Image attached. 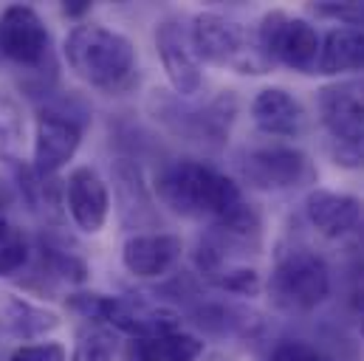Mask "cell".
Segmentation results:
<instances>
[{"label": "cell", "mask_w": 364, "mask_h": 361, "mask_svg": "<svg viewBox=\"0 0 364 361\" xmlns=\"http://www.w3.org/2000/svg\"><path fill=\"white\" fill-rule=\"evenodd\" d=\"M159 200L192 220H212L229 237H257L260 217L246 200L237 180L200 161H176L156 178Z\"/></svg>", "instance_id": "1"}, {"label": "cell", "mask_w": 364, "mask_h": 361, "mask_svg": "<svg viewBox=\"0 0 364 361\" xmlns=\"http://www.w3.org/2000/svg\"><path fill=\"white\" fill-rule=\"evenodd\" d=\"M63 57L74 77L105 93L127 88L139 63L136 45L102 23H77L63 43Z\"/></svg>", "instance_id": "2"}, {"label": "cell", "mask_w": 364, "mask_h": 361, "mask_svg": "<svg viewBox=\"0 0 364 361\" xmlns=\"http://www.w3.org/2000/svg\"><path fill=\"white\" fill-rule=\"evenodd\" d=\"M189 37L200 63L229 68L246 77L249 74L260 77L274 68V63L263 54L257 43V31L235 17H226L218 11H200L192 17Z\"/></svg>", "instance_id": "3"}, {"label": "cell", "mask_w": 364, "mask_h": 361, "mask_svg": "<svg viewBox=\"0 0 364 361\" xmlns=\"http://www.w3.org/2000/svg\"><path fill=\"white\" fill-rule=\"evenodd\" d=\"M68 308L93 325L127 333L133 339H150L159 333L181 330V316L173 308L147 302L141 296H107V293H71Z\"/></svg>", "instance_id": "4"}, {"label": "cell", "mask_w": 364, "mask_h": 361, "mask_svg": "<svg viewBox=\"0 0 364 361\" xmlns=\"http://www.w3.org/2000/svg\"><path fill=\"white\" fill-rule=\"evenodd\" d=\"M274 302L288 311H314L331 293V271L316 252L291 249L277 257L269 279Z\"/></svg>", "instance_id": "5"}, {"label": "cell", "mask_w": 364, "mask_h": 361, "mask_svg": "<svg viewBox=\"0 0 364 361\" xmlns=\"http://www.w3.org/2000/svg\"><path fill=\"white\" fill-rule=\"evenodd\" d=\"M257 43L274 65H285L299 74H316L322 34L305 20L288 11H269L255 26Z\"/></svg>", "instance_id": "6"}, {"label": "cell", "mask_w": 364, "mask_h": 361, "mask_svg": "<svg viewBox=\"0 0 364 361\" xmlns=\"http://www.w3.org/2000/svg\"><path fill=\"white\" fill-rule=\"evenodd\" d=\"M0 63L23 74H43L51 63V31L37 9L11 3L0 11Z\"/></svg>", "instance_id": "7"}, {"label": "cell", "mask_w": 364, "mask_h": 361, "mask_svg": "<svg viewBox=\"0 0 364 361\" xmlns=\"http://www.w3.org/2000/svg\"><path fill=\"white\" fill-rule=\"evenodd\" d=\"M240 173H243L249 186L263 189V192L296 189V186H305V183H316V178H319L314 161L302 150L285 147V144L252 150L243 158Z\"/></svg>", "instance_id": "8"}, {"label": "cell", "mask_w": 364, "mask_h": 361, "mask_svg": "<svg viewBox=\"0 0 364 361\" xmlns=\"http://www.w3.org/2000/svg\"><path fill=\"white\" fill-rule=\"evenodd\" d=\"M82 124L71 113L43 110L34 124V147H31V170L40 178H54L80 150Z\"/></svg>", "instance_id": "9"}, {"label": "cell", "mask_w": 364, "mask_h": 361, "mask_svg": "<svg viewBox=\"0 0 364 361\" xmlns=\"http://www.w3.org/2000/svg\"><path fill=\"white\" fill-rule=\"evenodd\" d=\"M156 51L161 57L164 74L170 80L173 90L192 99L203 88V63L195 54L192 37H189V26H183L181 20H164L156 28Z\"/></svg>", "instance_id": "10"}, {"label": "cell", "mask_w": 364, "mask_h": 361, "mask_svg": "<svg viewBox=\"0 0 364 361\" xmlns=\"http://www.w3.org/2000/svg\"><path fill=\"white\" fill-rule=\"evenodd\" d=\"M319 116L345 150L364 144V80H345L319 90Z\"/></svg>", "instance_id": "11"}, {"label": "cell", "mask_w": 364, "mask_h": 361, "mask_svg": "<svg viewBox=\"0 0 364 361\" xmlns=\"http://www.w3.org/2000/svg\"><path fill=\"white\" fill-rule=\"evenodd\" d=\"M65 209L74 226L85 235H99L110 215V192L105 178L93 167H77L63 180Z\"/></svg>", "instance_id": "12"}, {"label": "cell", "mask_w": 364, "mask_h": 361, "mask_svg": "<svg viewBox=\"0 0 364 361\" xmlns=\"http://www.w3.org/2000/svg\"><path fill=\"white\" fill-rule=\"evenodd\" d=\"M181 252L183 243L178 235H130L122 246V266L139 279H159L181 260Z\"/></svg>", "instance_id": "13"}, {"label": "cell", "mask_w": 364, "mask_h": 361, "mask_svg": "<svg viewBox=\"0 0 364 361\" xmlns=\"http://www.w3.org/2000/svg\"><path fill=\"white\" fill-rule=\"evenodd\" d=\"M63 325L60 313L14 291H0V333L14 342H43Z\"/></svg>", "instance_id": "14"}, {"label": "cell", "mask_w": 364, "mask_h": 361, "mask_svg": "<svg viewBox=\"0 0 364 361\" xmlns=\"http://www.w3.org/2000/svg\"><path fill=\"white\" fill-rule=\"evenodd\" d=\"M252 122L266 136L296 139L308 124V113L291 90L263 88L252 99Z\"/></svg>", "instance_id": "15"}, {"label": "cell", "mask_w": 364, "mask_h": 361, "mask_svg": "<svg viewBox=\"0 0 364 361\" xmlns=\"http://www.w3.org/2000/svg\"><path fill=\"white\" fill-rule=\"evenodd\" d=\"M305 215L319 235L342 237L359 226L364 215V203L356 195H348V192L314 189L305 198Z\"/></svg>", "instance_id": "16"}, {"label": "cell", "mask_w": 364, "mask_h": 361, "mask_svg": "<svg viewBox=\"0 0 364 361\" xmlns=\"http://www.w3.org/2000/svg\"><path fill=\"white\" fill-rule=\"evenodd\" d=\"M316 71L328 77L364 71V28H348V26L331 28L322 37Z\"/></svg>", "instance_id": "17"}, {"label": "cell", "mask_w": 364, "mask_h": 361, "mask_svg": "<svg viewBox=\"0 0 364 361\" xmlns=\"http://www.w3.org/2000/svg\"><path fill=\"white\" fill-rule=\"evenodd\" d=\"M130 356L136 361H198L203 356V342L192 333L170 330L150 339H133Z\"/></svg>", "instance_id": "18"}, {"label": "cell", "mask_w": 364, "mask_h": 361, "mask_svg": "<svg viewBox=\"0 0 364 361\" xmlns=\"http://www.w3.org/2000/svg\"><path fill=\"white\" fill-rule=\"evenodd\" d=\"M23 139H26V113L23 104L0 90V164H11L20 161V150H23Z\"/></svg>", "instance_id": "19"}, {"label": "cell", "mask_w": 364, "mask_h": 361, "mask_svg": "<svg viewBox=\"0 0 364 361\" xmlns=\"http://www.w3.org/2000/svg\"><path fill=\"white\" fill-rule=\"evenodd\" d=\"M28 260H31L28 235L3 215L0 217V276H14L26 271Z\"/></svg>", "instance_id": "20"}, {"label": "cell", "mask_w": 364, "mask_h": 361, "mask_svg": "<svg viewBox=\"0 0 364 361\" xmlns=\"http://www.w3.org/2000/svg\"><path fill=\"white\" fill-rule=\"evenodd\" d=\"M116 330H110L107 325H88L74 345L71 361H116Z\"/></svg>", "instance_id": "21"}, {"label": "cell", "mask_w": 364, "mask_h": 361, "mask_svg": "<svg viewBox=\"0 0 364 361\" xmlns=\"http://www.w3.org/2000/svg\"><path fill=\"white\" fill-rule=\"evenodd\" d=\"M212 282L229 293H237V296H257L263 288L260 274L255 269H243V266H223Z\"/></svg>", "instance_id": "22"}, {"label": "cell", "mask_w": 364, "mask_h": 361, "mask_svg": "<svg viewBox=\"0 0 364 361\" xmlns=\"http://www.w3.org/2000/svg\"><path fill=\"white\" fill-rule=\"evenodd\" d=\"M9 361H68V353L60 342H31L14 347Z\"/></svg>", "instance_id": "23"}, {"label": "cell", "mask_w": 364, "mask_h": 361, "mask_svg": "<svg viewBox=\"0 0 364 361\" xmlns=\"http://www.w3.org/2000/svg\"><path fill=\"white\" fill-rule=\"evenodd\" d=\"M316 14L339 20L348 28H364V3H322L316 6Z\"/></svg>", "instance_id": "24"}, {"label": "cell", "mask_w": 364, "mask_h": 361, "mask_svg": "<svg viewBox=\"0 0 364 361\" xmlns=\"http://www.w3.org/2000/svg\"><path fill=\"white\" fill-rule=\"evenodd\" d=\"M269 361H319V353H316L311 345H305V342L288 339V342H279V345L274 347Z\"/></svg>", "instance_id": "25"}, {"label": "cell", "mask_w": 364, "mask_h": 361, "mask_svg": "<svg viewBox=\"0 0 364 361\" xmlns=\"http://www.w3.org/2000/svg\"><path fill=\"white\" fill-rule=\"evenodd\" d=\"M91 9H93V3H88V0H71V3H63V14L71 17V20L85 17Z\"/></svg>", "instance_id": "26"}, {"label": "cell", "mask_w": 364, "mask_h": 361, "mask_svg": "<svg viewBox=\"0 0 364 361\" xmlns=\"http://www.w3.org/2000/svg\"><path fill=\"white\" fill-rule=\"evenodd\" d=\"M3 206H6V198H3V192H0V217H3Z\"/></svg>", "instance_id": "27"}, {"label": "cell", "mask_w": 364, "mask_h": 361, "mask_svg": "<svg viewBox=\"0 0 364 361\" xmlns=\"http://www.w3.org/2000/svg\"><path fill=\"white\" fill-rule=\"evenodd\" d=\"M319 361H336V359H322V356H319Z\"/></svg>", "instance_id": "28"}, {"label": "cell", "mask_w": 364, "mask_h": 361, "mask_svg": "<svg viewBox=\"0 0 364 361\" xmlns=\"http://www.w3.org/2000/svg\"><path fill=\"white\" fill-rule=\"evenodd\" d=\"M362 333H364V316H362Z\"/></svg>", "instance_id": "29"}]
</instances>
